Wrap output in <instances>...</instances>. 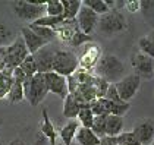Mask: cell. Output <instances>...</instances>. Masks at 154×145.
I'll use <instances>...</instances> for the list:
<instances>
[{
  "mask_svg": "<svg viewBox=\"0 0 154 145\" xmlns=\"http://www.w3.org/2000/svg\"><path fill=\"white\" fill-rule=\"evenodd\" d=\"M34 145H48V141H47V138L43 135V133H37V136H35V141H34Z\"/></svg>",
  "mask_w": 154,
  "mask_h": 145,
  "instance_id": "cell-41",
  "label": "cell"
},
{
  "mask_svg": "<svg viewBox=\"0 0 154 145\" xmlns=\"http://www.w3.org/2000/svg\"><path fill=\"white\" fill-rule=\"evenodd\" d=\"M94 117L95 116H94V113L91 111L90 106H85V107H82V109L79 110L76 120L79 122V125H81L82 128L91 129V126H93V123H94Z\"/></svg>",
  "mask_w": 154,
  "mask_h": 145,
  "instance_id": "cell-27",
  "label": "cell"
},
{
  "mask_svg": "<svg viewBox=\"0 0 154 145\" xmlns=\"http://www.w3.org/2000/svg\"><path fill=\"white\" fill-rule=\"evenodd\" d=\"M82 5L87 6V8H90V9H91L93 12L97 13L98 16H103V15H106V13L110 11V8H109L106 0H84Z\"/></svg>",
  "mask_w": 154,
  "mask_h": 145,
  "instance_id": "cell-25",
  "label": "cell"
},
{
  "mask_svg": "<svg viewBox=\"0 0 154 145\" xmlns=\"http://www.w3.org/2000/svg\"><path fill=\"white\" fill-rule=\"evenodd\" d=\"M34 32H35L38 37H41L43 40H46L48 44L53 41V40H56L57 35H56V31L54 29H51V28H47V26H40V25H35V24H29L28 25Z\"/></svg>",
  "mask_w": 154,
  "mask_h": 145,
  "instance_id": "cell-26",
  "label": "cell"
},
{
  "mask_svg": "<svg viewBox=\"0 0 154 145\" xmlns=\"http://www.w3.org/2000/svg\"><path fill=\"white\" fill-rule=\"evenodd\" d=\"M90 109L94 116H109L112 110V103L107 98H95L90 103Z\"/></svg>",
  "mask_w": 154,
  "mask_h": 145,
  "instance_id": "cell-22",
  "label": "cell"
},
{
  "mask_svg": "<svg viewBox=\"0 0 154 145\" xmlns=\"http://www.w3.org/2000/svg\"><path fill=\"white\" fill-rule=\"evenodd\" d=\"M131 109V104L126 101H120V103H112V110H110V114L113 116H119V117H123Z\"/></svg>",
  "mask_w": 154,
  "mask_h": 145,
  "instance_id": "cell-35",
  "label": "cell"
},
{
  "mask_svg": "<svg viewBox=\"0 0 154 145\" xmlns=\"http://www.w3.org/2000/svg\"><path fill=\"white\" fill-rule=\"evenodd\" d=\"M24 92L25 100H28V103L32 107L41 104L48 94V88L46 84V79H44V75L35 73L32 78H26V81L24 82Z\"/></svg>",
  "mask_w": 154,
  "mask_h": 145,
  "instance_id": "cell-2",
  "label": "cell"
},
{
  "mask_svg": "<svg viewBox=\"0 0 154 145\" xmlns=\"http://www.w3.org/2000/svg\"><path fill=\"white\" fill-rule=\"evenodd\" d=\"M153 145H154V144H153Z\"/></svg>",
  "mask_w": 154,
  "mask_h": 145,
  "instance_id": "cell-44",
  "label": "cell"
},
{
  "mask_svg": "<svg viewBox=\"0 0 154 145\" xmlns=\"http://www.w3.org/2000/svg\"><path fill=\"white\" fill-rule=\"evenodd\" d=\"M122 8L125 11H128L129 13H135L138 11H141V2L138 0H134V2H123L122 3Z\"/></svg>",
  "mask_w": 154,
  "mask_h": 145,
  "instance_id": "cell-39",
  "label": "cell"
},
{
  "mask_svg": "<svg viewBox=\"0 0 154 145\" xmlns=\"http://www.w3.org/2000/svg\"><path fill=\"white\" fill-rule=\"evenodd\" d=\"M131 66L134 69V73H137L141 79L154 78V59L148 57L140 50L131 56Z\"/></svg>",
  "mask_w": 154,
  "mask_h": 145,
  "instance_id": "cell-9",
  "label": "cell"
},
{
  "mask_svg": "<svg viewBox=\"0 0 154 145\" xmlns=\"http://www.w3.org/2000/svg\"><path fill=\"white\" fill-rule=\"evenodd\" d=\"M132 132L138 138L141 145L154 144V120L153 119H140L135 123Z\"/></svg>",
  "mask_w": 154,
  "mask_h": 145,
  "instance_id": "cell-13",
  "label": "cell"
},
{
  "mask_svg": "<svg viewBox=\"0 0 154 145\" xmlns=\"http://www.w3.org/2000/svg\"><path fill=\"white\" fill-rule=\"evenodd\" d=\"M145 37H147V38H148V40H150V41L154 44V29H151V31H150V32H148Z\"/></svg>",
  "mask_w": 154,
  "mask_h": 145,
  "instance_id": "cell-43",
  "label": "cell"
},
{
  "mask_svg": "<svg viewBox=\"0 0 154 145\" xmlns=\"http://www.w3.org/2000/svg\"><path fill=\"white\" fill-rule=\"evenodd\" d=\"M116 142H118V145H141L138 138L135 136V133L132 131L122 132L119 136H116Z\"/></svg>",
  "mask_w": 154,
  "mask_h": 145,
  "instance_id": "cell-33",
  "label": "cell"
},
{
  "mask_svg": "<svg viewBox=\"0 0 154 145\" xmlns=\"http://www.w3.org/2000/svg\"><path fill=\"white\" fill-rule=\"evenodd\" d=\"M75 144L76 145H100V138L91 129L79 126V129L76 132V136H75Z\"/></svg>",
  "mask_w": 154,
  "mask_h": 145,
  "instance_id": "cell-18",
  "label": "cell"
},
{
  "mask_svg": "<svg viewBox=\"0 0 154 145\" xmlns=\"http://www.w3.org/2000/svg\"><path fill=\"white\" fill-rule=\"evenodd\" d=\"M13 43V31L6 24L0 22V47H8Z\"/></svg>",
  "mask_w": 154,
  "mask_h": 145,
  "instance_id": "cell-29",
  "label": "cell"
},
{
  "mask_svg": "<svg viewBox=\"0 0 154 145\" xmlns=\"http://www.w3.org/2000/svg\"><path fill=\"white\" fill-rule=\"evenodd\" d=\"M98 19H100V16L97 13L82 5L81 11L76 16V24H78L79 31H82L87 35H91L95 31V28L98 26Z\"/></svg>",
  "mask_w": 154,
  "mask_h": 145,
  "instance_id": "cell-11",
  "label": "cell"
},
{
  "mask_svg": "<svg viewBox=\"0 0 154 145\" xmlns=\"http://www.w3.org/2000/svg\"><path fill=\"white\" fill-rule=\"evenodd\" d=\"M46 15L48 16H63V5L59 0L46 2Z\"/></svg>",
  "mask_w": 154,
  "mask_h": 145,
  "instance_id": "cell-32",
  "label": "cell"
},
{
  "mask_svg": "<svg viewBox=\"0 0 154 145\" xmlns=\"http://www.w3.org/2000/svg\"><path fill=\"white\" fill-rule=\"evenodd\" d=\"M63 21H65L63 16H48V15H44L43 18H40L38 21L32 22V24L40 25V26H47V28H51V29H56Z\"/></svg>",
  "mask_w": 154,
  "mask_h": 145,
  "instance_id": "cell-28",
  "label": "cell"
},
{
  "mask_svg": "<svg viewBox=\"0 0 154 145\" xmlns=\"http://www.w3.org/2000/svg\"><path fill=\"white\" fill-rule=\"evenodd\" d=\"M57 48H53L50 44L41 50H38L34 56V60L37 63V71L38 73H47L53 72V60H54V54H56Z\"/></svg>",
  "mask_w": 154,
  "mask_h": 145,
  "instance_id": "cell-12",
  "label": "cell"
},
{
  "mask_svg": "<svg viewBox=\"0 0 154 145\" xmlns=\"http://www.w3.org/2000/svg\"><path fill=\"white\" fill-rule=\"evenodd\" d=\"M141 81L142 79L137 73H129V75H125L119 82H116L115 85H116V89H118L120 100L129 103L131 100L137 95V92L140 91Z\"/></svg>",
  "mask_w": 154,
  "mask_h": 145,
  "instance_id": "cell-8",
  "label": "cell"
},
{
  "mask_svg": "<svg viewBox=\"0 0 154 145\" xmlns=\"http://www.w3.org/2000/svg\"><path fill=\"white\" fill-rule=\"evenodd\" d=\"M21 37H22V40H24L25 46L28 48V51H29V54H35L38 50H41L43 47H46L48 43L46 40H43L41 37H38L29 28V26H24L22 29H21Z\"/></svg>",
  "mask_w": 154,
  "mask_h": 145,
  "instance_id": "cell-14",
  "label": "cell"
},
{
  "mask_svg": "<svg viewBox=\"0 0 154 145\" xmlns=\"http://www.w3.org/2000/svg\"><path fill=\"white\" fill-rule=\"evenodd\" d=\"M94 73L106 79L109 84H116L125 76V65L115 54H103L98 65L95 66Z\"/></svg>",
  "mask_w": 154,
  "mask_h": 145,
  "instance_id": "cell-1",
  "label": "cell"
},
{
  "mask_svg": "<svg viewBox=\"0 0 154 145\" xmlns=\"http://www.w3.org/2000/svg\"><path fill=\"white\" fill-rule=\"evenodd\" d=\"M54 31H56V35L62 43L71 44L72 38L76 34V31H79V28L76 24V19H65Z\"/></svg>",
  "mask_w": 154,
  "mask_h": 145,
  "instance_id": "cell-15",
  "label": "cell"
},
{
  "mask_svg": "<svg viewBox=\"0 0 154 145\" xmlns=\"http://www.w3.org/2000/svg\"><path fill=\"white\" fill-rule=\"evenodd\" d=\"M13 12L26 22H35L46 15V2H13Z\"/></svg>",
  "mask_w": 154,
  "mask_h": 145,
  "instance_id": "cell-4",
  "label": "cell"
},
{
  "mask_svg": "<svg viewBox=\"0 0 154 145\" xmlns=\"http://www.w3.org/2000/svg\"><path fill=\"white\" fill-rule=\"evenodd\" d=\"M104 98H107L110 103H120V101H122L120 97H119V92H118V89H116V85L115 84H110Z\"/></svg>",
  "mask_w": 154,
  "mask_h": 145,
  "instance_id": "cell-38",
  "label": "cell"
},
{
  "mask_svg": "<svg viewBox=\"0 0 154 145\" xmlns=\"http://www.w3.org/2000/svg\"><path fill=\"white\" fill-rule=\"evenodd\" d=\"M101 57H103L101 47H100L97 43H94V41L87 43L85 46H82L81 54L78 56L79 69L88 71V72H94L95 66L98 65V62H100Z\"/></svg>",
  "mask_w": 154,
  "mask_h": 145,
  "instance_id": "cell-7",
  "label": "cell"
},
{
  "mask_svg": "<svg viewBox=\"0 0 154 145\" xmlns=\"http://www.w3.org/2000/svg\"><path fill=\"white\" fill-rule=\"evenodd\" d=\"M29 56V51L25 46L22 37H16L11 46H8V54H6V69L8 71H15L22 65V62Z\"/></svg>",
  "mask_w": 154,
  "mask_h": 145,
  "instance_id": "cell-6",
  "label": "cell"
},
{
  "mask_svg": "<svg viewBox=\"0 0 154 145\" xmlns=\"http://www.w3.org/2000/svg\"><path fill=\"white\" fill-rule=\"evenodd\" d=\"M91 41H93V37L91 35L84 34L82 31H76V34L73 35V38H72V41H71L69 46H72V47H82V46H85L87 43H91Z\"/></svg>",
  "mask_w": 154,
  "mask_h": 145,
  "instance_id": "cell-36",
  "label": "cell"
},
{
  "mask_svg": "<svg viewBox=\"0 0 154 145\" xmlns=\"http://www.w3.org/2000/svg\"><path fill=\"white\" fill-rule=\"evenodd\" d=\"M81 109H82V106L78 103V100L72 95V94H69V95L63 100V111H62V113H63V116H65L66 119H69V120L76 119Z\"/></svg>",
  "mask_w": 154,
  "mask_h": 145,
  "instance_id": "cell-19",
  "label": "cell"
},
{
  "mask_svg": "<svg viewBox=\"0 0 154 145\" xmlns=\"http://www.w3.org/2000/svg\"><path fill=\"white\" fill-rule=\"evenodd\" d=\"M126 28H128L126 18L118 8L110 9L106 15L100 16V19H98V29H100L101 34H106V35L120 34Z\"/></svg>",
  "mask_w": 154,
  "mask_h": 145,
  "instance_id": "cell-3",
  "label": "cell"
},
{
  "mask_svg": "<svg viewBox=\"0 0 154 145\" xmlns=\"http://www.w3.org/2000/svg\"><path fill=\"white\" fill-rule=\"evenodd\" d=\"M13 85V72L5 69L0 73V100L6 98Z\"/></svg>",
  "mask_w": 154,
  "mask_h": 145,
  "instance_id": "cell-24",
  "label": "cell"
},
{
  "mask_svg": "<svg viewBox=\"0 0 154 145\" xmlns=\"http://www.w3.org/2000/svg\"><path fill=\"white\" fill-rule=\"evenodd\" d=\"M63 5V18L65 19H76L78 13L82 8V2L79 0H62Z\"/></svg>",
  "mask_w": 154,
  "mask_h": 145,
  "instance_id": "cell-21",
  "label": "cell"
},
{
  "mask_svg": "<svg viewBox=\"0 0 154 145\" xmlns=\"http://www.w3.org/2000/svg\"><path fill=\"white\" fill-rule=\"evenodd\" d=\"M109 86L110 84L107 82L106 79H103V78H97V82H95V91H97V98H104L106 97V92L107 89H109Z\"/></svg>",
  "mask_w": 154,
  "mask_h": 145,
  "instance_id": "cell-37",
  "label": "cell"
},
{
  "mask_svg": "<svg viewBox=\"0 0 154 145\" xmlns=\"http://www.w3.org/2000/svg\"><path fill=\"white\" fill-rule=\"evenodd\" d=\"M40 133H43L47 138L48 144L50 145H56V139H57V131L54 128V125L51 123L48 113L46 109H43L41 111V125H40Z\"/></svg>",
  "mask_w": 154,
  "mask_h": 145,
  "instance_id": "cell-16",
  "label": "cell"
},
{
  "mask_svg": "<svg viewBox=\"0 0 154 145\" xmlns=\"http://www.w3.org/2000/svg\"><path fill=\"white\" fill-rule=\"evenodd\" d=\"M6 100L12 104H18L25 100V92H24V82L22 81H16L13 79V85L9 91V94L6 97Z\"/></svg>",
  "mask_w": 154,
  "mask_h": 145,
  "instance_id": "cell-23",
  "label": "cell"
},
{
  "mask_svg": "<svg viewBox=\"0 0 154 145\" xmlns=\"http://www.w3.org/2000/svg\"><path fill=\"white\" fill-rule=\"evenodd\" d=\"M79 122L76 119L73 120H69L68 123H65L62 126V129L59 131V136L62 139V144L63 145H72L75 142V136H76V132L79 129Z\"/></svg>",
  "mask_w": 154,
  "mask_h": 145,
  "instance_id": "cell-17",
  "label": "cell"
},
{
  "mask_svg": "<svg viewBox=\"0 0 154 145\" xmlns=\"http://www.w3.org/2000/svg\"><path fill=\"white\" fill-rule=\"evenodd\" d=\"M79 69L78 56L71 50H57L53 60V72L62 76H71Z\"/></svg>",
  "mask_w": 154,
  "mask_h": 145,
  "instance_id": "cell-5",
  "label": "cell"
},
{
  "mask_svg": "<svg viewBox=\"0 0 154 145\" xmlns=\"http://www.w3.org/2000/svg\"><path fill=\"white\" fill-rule=\"evenodd\" d=\"M106 122H107V116H95L94 117V123L91 126V131L101 139L106 136Z\"/></svg>",
  "mask_w": 154,
  "mask_h": 145,
  "instance_id": "cell-30",
  "label": "cell"
},
{
  "mask_svg": "<svg viewBox=\"0 0 154 145\" xmlns=\"http://www.w3.org/2000/svg\"><path fill=\"white\" fill-rule=\"evenodd\" d=\"M6 54H8V47H0V73L6 69Z\"/></svg>",
  "mask_w": 154,
  "mask_h": 145,
  "instance_id": "cell-40",
  "label": "cell"
},
{
  "mask_svg": "<svg viewBox=\"0 0 154 145\" xmlns=\"http://www.w3.org/2000/svg\"><path fill=\"white\" fill-rule=\"evenodd\" d=\"M123 125H125L123 123V117L109 114L106 122V136H112V138L119 136L120 133L123 132Z\"/></svg>",
  "mask_w": 154,
  "mask_h": 145,
  "instance_id": "cell-20",
  "label": "cell"
},
{
  "mask_svg": "<svg viewBox=\"0 0 154 145\" xmlns=\"http://www.w3.org/2000/svg\"><path fill=\"white\" fill-rule=\"evenodd\" d=\"M19 68L22 69V72H24L28 78H32L35 73H38V71H37V63H35V60H34V56H32V54H29V56L22 62V65H21Z\"/></svg>",
  "mask_w": 154,
  "mask_h": 145,
  "instance_id": "cell-31",
  "label": "cell"
},
{
  "mask_svg": "<svg viewBox=\"0 0 154 145\" xmlns=\"http://www.w3.org/2000/svg\"><path fill=\"white\" fill-rule=\"evenodd\" d=\"M138 48H140L141 53H144V54H147L148 57L154 59V44L145 35L140 38V41H138Z\"/></svg>",
  "mask_w": 154,
  "mask_h": 145,
  "instance_id": "cell-34",
  "label": "cell"
},
{
  "mask_svg": "<svg viewBox=\"0 0 154 145\" xmlns=\"http://www.w3.org/2000/svg\"><path fill=\"white\" fill-rule=\"evenodd\" d=\"M43 75H44V79H46V84H47L48 92L60 97L63 100L69 95L66 76H62V75H59L56 72H47V73H43Z\"/></svg>",
  "mask_w": 154,
  "mask_h": 145,
  "instance_id": "cell-10",
  "label": "cell"
},
{
  "mask_svg": "<svg viewBox=\"0 0 154 145\" xmlns=\"http://www.w3.org/2000/svg\"><path fill=\"white\" fill-rule=\"evenodd\" d=\"M100 145H118V142H116V138L104 136V138L100 139Z\"/></svg>",
  "mask_w": 154,
  "mask_h": 145,
  "instance_id": "cell-42",
  "label": "cell"
}]
</instances>
